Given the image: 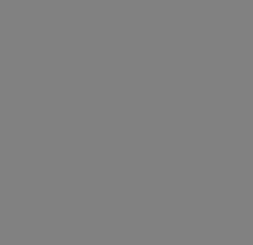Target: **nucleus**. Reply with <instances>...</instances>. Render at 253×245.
<instances>
[]
</instances>
